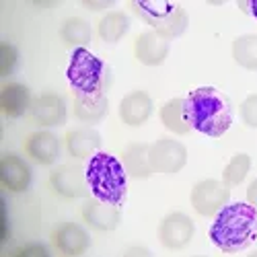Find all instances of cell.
Masks as SVG:
<instances>
[{
	"label": "cell",
	"mask_w": 257,
	"mask_h": 257,
	"mask_svg": "<svg viewBox=\"0 0 257 257\" xmlns=\"http://www.w3.org/2000/svg\"><path fill=\"white\" fill-rule=\"evenodd\" d=\"M127 31H130V17L123 11H111L99 19L97 33L107 44H117Z\"/></svg>",
	"instance_id": "obj_22"
},
{
	"label": "cell",
	"mask_w": 257,
	"mask_h": 257,
	"mask_svg": "<svg viewBox=\"0 0 257 257\" xmlns=\"http://www.w3.org/2000/svg\"><path fill=\"white\" fill-rule=\"evenodd\" d=\"M50 185L60 198L66 200L82 198L89 191L87 173L78 165H60L58 169H54L50 175Z\"/></svg>",
	"instance_id": "obj_10"
},
{
	"label": "cell",
	"mask_w": 257,
	"mask_h": 257,
	"mask_svg": "<svg viewBox=\"0 0 257 257\" xmlns=\"http://www.w3.org/2000/svg\"><path fill=\"white\" fill-rule=\"evenodd\" d=\"M159 117H161V123L167 127V130H171L177 136H187L191 130H194L191 123H189L187 111H185V99H181V97L167 101L161 107Z\"/></svg>",
	"instance_id": "obj_21"
},
{
	"label": "cell",
	"mask_w": 257,
	"mask_h": 257,
	"mask_svg": "<svg viewBox=\"0 0 257 257\" xmlns=\"http://www.w3.org/2000/svg\"><path fill=\"white\" fill-rule=\"evenodd\" d=\"M84 173H87L89 191L95 198L117 206L125 200L127 173L121 165V159H115L113 155L107 153H97L89 159Z\"/></svg>",
	"instance_id": "obj_3"
},
{
	"label": "cell",
	"mask_w": 257,
	"mask_h": 257,
	"mask_svg": "<svg viewBox=\"0 0 257 257\" xmlns=\"http://www.w3.org/2000/svg\"><path fill=\"white\" fill-rule=\"evenodd\" d=\"M230 198V187L224 185L218 179H202L191 187V208H194L200 216L214 218L216 214L226 206Z\"/></svg>",
	"instance_id": "obj_6"
},
{
	"label": "cell",
	"mask_w": 257,
	"mask_h": 257,
	"mask_svg": "<svg viewBox=\"0 0 257 257\" xmlns=\"http://www.w3.org/2000/svg\"><path fill=\"white\" fill-rule=\"evenodd\" d=\"M101 136L93 127H76V130L66 132V151L72 159H91L99 153Z\"/></svg>",
	"instance_id": "obj_18"
},
{
	"label": "cell",
	"mask_w": 257,
	"mask_h": 257,
	"mask_svg": "<svg viewBox=\"0 0 257 257\" xmlns=\"http://www.w3.org/2000/svg\"><path fill=\"white\" fill-rule=\"evenodd\" d=\"M25 153L37 165H54L60 157V140L50 130H37L27 136Z\"/></svg>",
	"instance_id": "obj_16"
},
{
	"label": "cell",
	"mask_w": 257,
	"mask_h": 257,
	"mask_svg": "<svg viewBox=\"0 0 257 257\" xmlns=\"http://www.w3.org/2000/svg\"><path fill=\"white\" fill-rule=\"evenodd\" d=\"M19 64V52L11 44H0V76L7 78Z\"/></svg>",
	"instance_id": "obj_26"
},
{
	"label": "cell",
	"mask_w": 257,
	"mask_h": 257,
	"mask_svg": "<svg viewBox=\"0 0 257 257\" xmlns=\"http://www.w3.org/2000/svg\"><path fill=\"white\" fill-rule=\"evenodd\" d=\"M185 111L194 130L204 136L220 138L232 125V103L214 87H200L185 97Z\"/></svg>",
	"instance_id": "obj_2"
},
{
	"label": "cell",
	"mask_w": 257,
	"mask_h": 257,
	"mask_svg": "<svg viewBox=\"0 0 257 257\" xmlns=\"http://www.w3.org/2000/svg\"><path fill=\"white\" fill-rule=\"evenodd\" d=\"M255 255H257V253H255Z\"/></svg>",
	"instance_id": "obj_33"
},
{
	"label": "cell",
	"mask_w": 257,
	"mask_h": 257,
	"mask_svg": "<svg viewBox=\"0 0 257 257\" xmlns=\"http://www.w3.org/2000/svg\"><path fill=\"white\" fill-rule=\"evenodd\" d=\"M251 163H253V161H251V157H249L247 153L234 155V157L226 163V167H224V171H222V183L228 185L230 189L237 187V185H241V183L247 179V175H249Z\"/></svg>",
	"instance_id": "obj_25"
},
{
	"label": "cell",
	"mask_w": 257,
	"mask_h": 257,
	"mask_svg": "<svg viewBox=\"0 0 257 257\" xmlns=\"http://www.w3.org/2000/svg\"><path fill=\"white\" fill-rule=\"evenodd\" d=\"M60 37H62V41L66 46H72L76 50V48H84V46L91 44L93 31H91V25L84 19H80V17H68L60 25Z\"/></svg>",
	"instance_id": "obj_23"
},
{
	"label": "cell",
	"mask_w": 257,
	"mask_h": 257,
	"mask_svg": "<svg viewBox=\"0 0 257 257\" xmlns=\"http://www.w3.org/2000/svg\"><path fill=\"white\" fill-rule=\"evenodd\" d=\"M148 148H151V144H142V142H132V144L125 146V151L121 153V165L125 169L127 177L148 179L153 175L151 159H148Z\"/></svg>",
	"instance_id": "obj_19"
},
{
	"label": "cell",
	"mask_w": 257,
	"mask_h": 257,
	"mask_svg": "<svg viewBox=\"0 0 257 257\" xmlns=\"http://www.w3.org/2000/svg\"><path fill=\"white\" fill-rule=\"evenodd\" d=\"M208 234L222 253H239L257 237V210L249 202L226 204L214 216Z\"/></svg>",
	"instance_id": "obj_1"
},
{
	"label": "cell",
	"mask_w": 257,
	"mask_h": 257,
	"mask_svg": "<svg viewBox=\"0 0 257 257\" xmlns=\"http://www.w3.org/2000/svg\"><path fill=\"white\" fill-rule=\"evenodd\" d=\"M52 245L62 255L78 257L89 251L91 237H89V232L76 222H60L52 230Z\"/></svg>",
	"instance_id": "obj_11"
},
{
	"label": "cell",
	"mask_w": 257,
	"mask_h": 257,
	"mask_svg": "<svg viewBox=\"0 0 257 257\" xmlns=\"http://www.w3.org/2000/svg\"><path fill=\"white\" fill-rule=\"evenodd\" d=\"M31 91L21 82H5L0 89V109H3L5 117L17 119L29 113L31 109Z\"/></svg>",
	"instance_id": "obj_17"
},
{
	"label": "cell",
	"mask_w": 257,
	"mask_h": 257,
	"mask_svg": "<svg viewBox=\"0 0 257 257\" xmlns=\"http://www.w3.org/2000/svg\"><path fill=\"white\" fill-rule=\"evenodd\" d=\"M33 179L31 167L17 155H3L0 157V183L7 191L23 194L29 189Z\"/></svg>",
	"instance_id": "obj_13"
},
{
	"label": "cell",
	"mask_w": 257,
	"mask_h": 257,
	"mask_svg": "<svg viewBox=\"0 0 257 257\" xmlns=\"http://www.w3.org/2000/svg\"><path fill=\"white\" fill-rule=\"evenodd\" d=\"M127 7L142 23H146L167 41L181 37L189 27V15L179 3H169V0H132V3H127Z\"/></svg>",
	"instance_id": "obj_4"
},
{
	"label": "cell",
	"mask_w": 257,
	"mask_h": 257,
	"mask_svg": "<svg viewBox=\"0 0 257 257\" xmlns=\"http://www.w3.org/2000/svg\"><path fill=\"white\" fill-rule=\"evenodd\" d=\"M239 117L245 125L257 127V93L249 95L241 105H239Z\"/></svg>",
	"instance_id": "obj_27"
},
{
	"label": "cell",
	"mask_w": 257,
	"mask_h": 257,
	"mask_svg": "<svg viewBox=\"0 0 257 257\" xmlns=\"http://www.w3.org/2000/svg\"><path fill=\"white\" fill-rule=\"evenodd\" d=\"M153 111H155V101L146 91L127 93L119 103V119L130 127H138L146 123L151 119Z\"/></svg>",
	"instance_id": "obj_14"
},
{
	"label": "cell",
	"mask_w": 257,
	"mask_h": 257,
	"mask_svg": "<svg viewBox=\"0 0 257 257\" xmlns=\"http://www.w3.org/2000/svg\"><path fill=\"white\" fill-rule=\"evenodd\" d=\"M66 78L70 82L72 93L78 95H105L111 84V72L105 62L91 54L87 48H76L70 56V64L66 68Z\"/></svg>",
	"instance_id": "obj_5"
},
{
	"label": "cell",
	"mask_w": 257,
	"mask_h": 257,
	"mask_svg": "<svg viewBox=\"0 0 257 257\" xmlns=\"http://www.w3.org/2000/svg\"><path fill=\"white\" fill-rule=\"evenodd\" d=\"M29 119L37 127H58L68 119V107L60 95L56 93H44L33 99L31 109H29Z\"/></svg>",
	"instance_id": "obj_9"
},
{
	"label": "cell",
	"mask_w": 257,
	"mask_h": 257,
	"mask_svg": "<svg viewBox=\"0 0 257 257\" xmlns=\"http://www.w3.org/2000/svg\"><path fill=\"white\" fill-rule=\"evenodd\" d=\"M125 255H151V251L146 249H140V247H134V249H127Z\"/></svg>",
	"instance_id": "obj_32"
},
{
	"label": "cell",
	"mask_w": 257,
	"mask_h": 257,
	"mask_svg": "<svg viewBox=\"0 0 257 257\" xmlns=\"http://www.w3.org/2000/svg\"><path fill=\"white\" fill-rule=\"evenodd\" d=\"M169 41L153 29L142 31L134 41V58L144 66H161L169 58Z\"/></svg>",
	"instance_id": "obj_15"
},
{
	"label": "cell",
	"mask_w": 257,
	"mask_h": 257,
	"mask_svg": "<svg viewBox=\"0 0 257 257\" xmlns=\"http://www.w3.org/2000/svg\"><path fill=\"white\" fill-rule=\"evenodd\" d=\"M239 9L241 11H245L247 15H251V17H255L257 19V0H243V3H239Z\"/></svg>",
	"instance_id": "obj_31"
},
{
	"label": "cell",
	"mask_w": 257,
	"mask_h": 257,
	"mask_svg": "<svg viewBox=\"0 0 257 257\" xmlns=\"http://www.w3.org/2000/svg\"><path fill=\"white\" fill-rule=\"evenodd\" d=\"M72 113L78 121L87 123V125L99 123L107 117V113H109V99L105 95H95V97L78 95V97H74Z\"/></svg>",
	"instance_id": "obj_20"
},
{
	"label": "cell",
	"mask_w": 257,
	"mask_h": 257,
	"mask_svg": "<svg viewBox=\"0 0 257 257\" xmlns=\"http://www.w3.org/2000/svg\"><path fill=\"white\" fill-rule=\"evenodd\" d=\"M11 255H19V257H48L50 251L44 245H39V243H29V245L21 247V249H15Z\"/></svg>",
	"instance_id": "obj_28"
},
{
	"label": "cell",
	"mask_w": 257,
	"mask_h": 257,
	"mask_svg": "<svg viewBox=\"0 0 257 257\" xmlns=\"http://www.w3.org/2000/svg\"><path fill=\"white\" fill-rule=\"evenodd\" d=\"M148 159H151L153 173L173 175L187 165V148L173 138H161L148 148Z\"/></svg>",
	"instance_id": "obj_7"
},
{
	"label": "cell",
	"mask_w": 257,
	"mask_h": 257,
	"mask_svg": "<svg viewBox=\"0 0 257 257\" xmlns=\"http://www.w3.org/2000/svg\"><path fill=\"white\" fill-rule=\"evenodd\" d=\"M196 224L183 212H171L159 224V241L165 249H183L194 239Z\"/></svg>",
	"instance_id": "obj_8"
},
{
	"label": "cell",
	"mask_w": 257,
	"mask_h": 257,
	"mask_svg": "<svg viewBox=\"0 0 257 257\" xmlns=\"http://www.w3.org/2000/svg\"><path fill=\"white\" fill-rule=\"evenodd\" d=\"M80 214H82L84 224L95 228V230H103V232L117 228L119 222H121L119 206L111 204V202H105V200H99L95 196L82 204Z\"/></svg>",
	"instance_id": "obj_12"
},
{
	"label": "cell",
	"mask_w": 257,
	"mask_h": 257,
	"mask_svg": "<svg viewBox=\"0 0 257 257\" xmlns=\"http://www.w3.org/2000/svg\"><path fill=\"white\" fill-rule=\"evenodd\" d=\"M247 202L257 210V179H253L247 187Z\"/></svg>",
	"instance_id": "obj_29"
},
{
	"label": "cell",
	"mask_w": 257,
	"mask_h": 257,
	"mask_svg": "<svg viewBox=\"0 0 257 257\" xmlns=\"http://www.w3.org/2000/svg\"><path fill=\"white\" fill-rule=\"evenodd\" d=\"M232 58L241 68L257 72V33L241 35L232 41Z\"/></svg>",
	"instance_id": "obj_24"
},
{
	"label": "cell",
	"mask_w": 257,
	"mask_h": 257,
	"mask_svg": "<svg viewBox=\"0 0 257 257\" xmlns=\"http://www.w3.org/2000/svg\"><path fill=\"white\" fill-rule=\"evenodd\" d=\"M82 7L89 11H105V9H111L113 3L111 0H103V3H82Z\"/></svg>",
	"instance_id": "obj_30"
}]
</instances>
